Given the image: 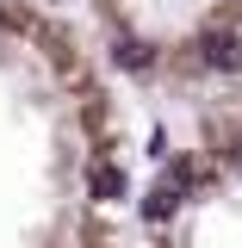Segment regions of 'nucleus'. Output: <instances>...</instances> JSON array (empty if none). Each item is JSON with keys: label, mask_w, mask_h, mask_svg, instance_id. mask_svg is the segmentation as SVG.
<instances>
[{"label": "nucleus", "mask_w": 242, "mask_h": 248, "mask_svg": "<svg viewBox=\"0 0 242 248\" xmlns=\"http://www.w3.org/2000/svg\"><path fill=\"white\" fill-rule=\"evenodd\" d=\"M118 186L87 62L62 31L0 0V248H106Z\"/></svg>", "instance_id": "f257e3e1"}, {"label": "nucleus", "mask_w": 242, "mask_h": 248, "mask_svg": "<svg viewBox=\"0 0 242 248\" xmlns=\"http://www.w3.org/2000/svg\"><path fill=\"white\" fill-rule=\"evenodd\" d=\"M155 248H242V118L180 161L155 211Z\"/></svg>", "instance_id": "f03ea898"}]
</instances>
